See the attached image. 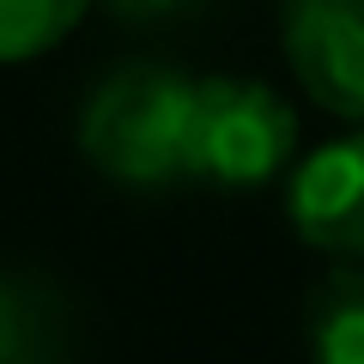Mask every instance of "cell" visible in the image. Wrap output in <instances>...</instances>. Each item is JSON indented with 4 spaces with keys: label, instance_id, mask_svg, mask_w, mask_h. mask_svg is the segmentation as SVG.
<instances>
[{
    "label": "cell",
    "instance_id": "7",
    "mask_svg": "<svg viewBox=\"0 0 364 364\" xmlns=\"http://www.w3.org/2000/svg\"><path fill=\"white\" fill-rule=\"evenodd\" d=\"M109 13H122V18H170V13H182V6H195V0H104Z\"/></svg>",
    "mask_w": 364,
    "mask_h": 364
},
{
    "label": "cell",
    "instance_id": "6",
    "mask_svg": "<svg viewBox=\"0 0 364 364\" xmlns=\"http://www.w3.org/2000/svg\"><path fill=\"white\" fill-rule=\"evenodd\" d=\"M97 0H0V61H37L79 31Z\"/></svg>",
    "mask_w": 364,
    "mask_h": 364
},
{
    "label": "cell",
    "instance_id": "2",
    "mask_svg": "<svg viewBox=\"0 0 364 364\" xmlns=\"http://www.w3.org/2000/svg\"><path fill=\"white\" fill-rule=\"evenodd\" d=\"M298 152V116L261 79L213 73L195 79V116H188V176L219 188L273 182Z\"/></svg>",
    "mask_w": 364,
    "mask_h": 364
},
{
    "label": "cell",
    "instance_id": "5",
    "mask_svg": "<svg viewBox=\"0 0 364 364\" xmlns=\"http://www.w3.org/2000/svg\"><path fill=\"white\" fill-rule=\"evenodd\" d=\"M304 340L328 364H364V267H334L310 286Z\"/></svg>",
    "mask_w": 364,
    "mask_h": 364
},
{
    "label": "cell",
    "instance_id": "4",
    "mask_svg": "<svg viewBox=\"0 0 364 364\" xmlns=\"http://www.w3.org/2000/svg\"><path fill=\"white\" fill-rule=\"evenodd\" d=\"M286 213H291V231L310 249L364 261V134L316 146L291 170Z\"/></svg>",
    "mask_w": 364,
    "mask_h": 364
},
{
    "label": "cell",
    "instance_id": "3",
    "mask_svg": "<svg viewBox=\"0 0 364 364\" xmlns=\"http://www.w3.org/2000/svg\"><path fill=\"white\" fill-rule=\"evenodd\" d=\"M279 55L316 109L364 122V0H279Z\"/></svg>",
    "mask_w": 364,
    "mask_h": 364
},
{
    "label": "cell",
    "instance_id": "1",
    "mask_svg": "<svg viewBox=\"0 0 364 364\" xmlns=\"http://www.w3.org/2000/svg\"><path fill=\"white\" fill-rule=\"evenodd\" d=\"M188 116L195 79L158 61H128L91 85L79 109V152L122 188H164L188 176Z\"/></svg>",
    "mask_w": 364,
    "mask_h": 364
}]
</instances>
